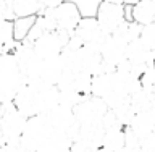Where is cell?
<instances>
[{"label":"cell","instance_id":"cell-3","mask_svg":"<svg viewBox=\"0 0 155 152\" xmlns=\"http://www.w3.org/2000/svg\"><path fill=\"white\" fill-rule=\"evenodd\" d=\"M74 32L81 39L82 46L95 52H100L104 44L107 42V39L110 37V34L100 28L95 16H82L81 21L78 23Z\"/></svg>","mask_w":155,"mask_h":152},{"label":"cell","instance_id":"cell-28","mask_svg":"<svg viewBox=\"0 0 155 152\" xmlns=\"http://www.w3.org/2000/svg\"><path fill=\"white\" fill-rule=\"evenodd\" d=\"M102 126H104L105 131H120V130H124V126L120 123V120L116 118L115 112L110 110L104 115V118H102Z\"/></svg>","mask_w":155,"mask_h":152},{"label":"cell","instance_id":"cell-33","mask_svg":"<svg viewBox=\"0 0 155 152\" xmlns=\"http://www.w3.org/2000/svg\"><path fill=\"white\" fill-rule=\"evenodd\" d=\"M63 2H66V0H41L44 8H57L58 5H61Z\"/></svg>","mask_w":155,"mask_h":152},{"label":"cell","instance_id":"cell-35","mask_svg":"<svg viewBox=\"0 0 155 152\" xmlns=\"http://www.w3.org/2000/svg\"><path fill=\"white\" fill-rule=\"evenodd\" d=\"M0 152H15L10 146H7V144H2L0 143Z\"/></svg>","mask_w":155,"mask_h":152},{"label":"cell","instance_id":"cell-18","mask_svg":"<svg viewBox=\"0 0 155 152\" xmlns=\"http://www.w3.org/2000/svg\"><path fill=\"white\" fill-rule=\"evenodd\" d=\"M44 10L41 0H13V13L15 18L37 16Z\"/></svg>","mask_w":155,"mask_h":152},{"label":"cell","instance_id":"cell-27","mask_svg":"<svg viewBox=\"0 0 155 152\" xmlns=\"http://www.w3.org/2000/svg\"><path fill=\"white\" fill-rule=\"evenodd\" d=\"M15 41L13 34V21L10 19H0V46H7V44Z\"/></svg>","mask_w":155,"mask_h":152},{"label":"cell","instance_id":"cell-25","mask_svg":"<svg viewBox=\"0 0 155 152\" xmlns=\"http://www.w3.org/2000/svg\"><path fill=\"white\" fill-rule=\"evenodd\" d=\"M92 75L86 71H74V89L79 94H91Z\"/></svg>","mask_w":155,"mask_h":152},{"label":"cell","instance_id":"cell-37","mask_svg":"<svg viewBox=\"0 0 155 152\" xmlns=\"http://www.w3.org/2000/svg\"><path fill=\"white\" fill-rule=\"evenodd\" d=\"M139 0H123V5H136Z\"/></svg>","mask_w":155,"mask_h":152},{"label":"cell","instance_id":"cell-30","mask_svg":"<svg viewBox=\"0 0 155 152\" xmlns=\"http://www.w3.org/2000/svg\"><path fill=\"white\" fill-rule=\"evenodd\" d=\"M142 41L147 44V46L155 50V23H150V24H145L140 29V36H139Z\"/></svg>","mask_w":155,"mask_h":152},{"label":"cell","instance_id":"cell-1","mask_svg":"<svg viewBox=\"0 0 155 152\" xmlns=\"http://www.w3.org/2000/svg\"><path fill=\"white\" fill-rule=\"evenodd\" d=\"M23 83V75L13 53L0 55V102H12Z\"/></svg>","mask_w":155,"mask_h":152},{"label":"cell","instance_id":"cell-19","mask_svg":"<svg viewBox=\"0 0 155 152\" xmlns=\"http://www.w3.org/2000/svg\"><path fill=\"white\" fill-rule=\"evenodd\" d=\"M131 105L136 110V113L155 110V94H150V92L140 89L131 96Z\"/></svg>","mask_w":155,"mask_h":152},{"label":"cell","instance_id":"cell-20","mask_svg":"<svg viewBox=\"0 0 155 152\" xmlns=\"http://www.w3.org/2000/svg\"><path fill=\"white\" fill-rule=\"evenodd\" d=\"M126 146L124 141V130L120 131H105L104 141H102V147L113 150V152H121Z\"/></svg>","mask_w":155,"mask_h":152},{"label":"cell","instance_id":"cell-26","mask_svg":"<svg viewBox=\"0 0 155 152\" xmlns=\"http://www.w3.org/2000/svg\"><path fill=\"white\" fill-rule=\"evenodd\" d=\"M70 2L78 5L82 16H95L97 8L102 3V0H70Z\"/></svg>","mask_w":155,"mask_h":152},{"label":"cell","instance_id":"cell-31","mask_svg":"<svg viewBox=\"0 0 155 152\" xmlns=\"http://www.w3.org/2000/svg\"><path fill=\"white\" fill-rule=\"evenodd\" d=\"M97 149H94L92 146H89L87 143L81 139H76L71 143V147H70V152H95Z\"/></svg>","mask_w":155,"mask_h":152},{"label":"cell","instance_id":"cell-6","mask_svg":"<svg viewBox=\"0 0 155 152\" xmlns=\"http://www.w3.org/2000/svg\"><path fill=\"white\" fill-rule=\"evenodd\" d=\"M32 49L39 58L47 60V58L60 55L61 50L65 49V44H63L57 31H52V32H44L41 37H37L32 42Z\"/></svg>","mask_w":155,"mask_h":152},{"label":"cell","instance_id":"cell-11","mask_svg":"<svg viewBox=\"0 0 155 152\" xmlns=\"http://www.w3.org/2000/svg\"><path fill=\"white\" fill-rule=\"evenodd\" d=\"M63 70H65V65H63L60 55L42 60L41 66H39V79L45 86H57Z\"/></svg>","mask_w":155,"mask_h":152},{"label":"cell","instance_id":"cell-15","mask_svg":"<svg viewBox=\"0 0 155 152\" xmlns=\"http://www.w3.org/2000/svg\"><path fill=\"white\" fill-rule=\"evenodd\" d=\"M104 134L105 130L100 123H91V125H81V131H79V138L81 141H84L89 146H92L94 149L102 147V141H104Z\"/></svg>","mask_w":155,"mask_h":152},{"label":"cell","instance_id":"cell-10","mask_svg":"<svg viewBox=\"0 0 155 152\" xmlns=\"http://www.w3.org/2000/svg\"><path fill=\"white\" fill-rule=\"evenodd\" d=\"M126 58L131 60L133 63H140V65L155 66V50H152V49H150L140 37L134 39V41H131L128 44Z\"/></svg>","mask_w":155,"mask_h":152},{"label":"cell","instance_id":"cell-40","mask_svg":"<svg viewBox=\"0 0 155 152\" xmlns=\"http://www.w3.org/2000/svg\"><path fill=\"white\" fill-rule=\"evenodd\" d=\"M0 2H3V0H0Z\"/></svg>","mask_w":155,"mask_h":152},{"label":"cell","instance_id":"cell-16","mask_svg":"<svg viewBox=\"0 0 155 152\" xmlns=\"http://www.w3.org/2000/svg\"><path fill=\"white\" fill-rule=\"evenodd\" d=\"M113 89V73H102V75L92 76L91 94L94 97L105 99Z\"/></svg>","mask_w":155,"mask_h":152},{"label":"cell","instance_id":"cell-9","mask_svg":"<svg viewBox=\"0 0 155 152\" xmlns=\"http://www.w3.org/2000/svg\"><path fill=\"white\" fill-rule=\"evenodd\" d=\"M126 52H128V42L120 39L116 34H110V37L107 39V42L102 47L100 55L104 58V62L113 66H118L126 58Z\"/></svg>","mask_w":155,"mask_h":152},{"label":"cell","instance_id":"cell-41","mask_svg":"<svg viewBox=\"0 0 155 152\" xmlns=\"http://www.w3.org/2000/svg\"><path fill=\"white\" fill-rule=\"evenodd\" d=\"M153 23H155V19H153Z\"/></svg>","mask_w":155,"mask_h":152},{"label":"cell","instance_id":"cell-17","mask_svg":"<svg viewBox=\"0 0 155 152\" xmlns=\"http://www.w3.org/2000/svg\"><path fill=\"white\" fill-rule=\"evenodd\" d=\"M73 141L66 134L53 131V134L47 139L45 144H42L36 152H70Z\"/></svg>","mask_w":155,"mask_h":152},{"label":"cell","instance_id":"cell-13","mask_svg":"<svg viewBox=\"0 0 155 152\" xmlns=\"http://www.w3.org/2000/svg\"><path fill=\"white\" fill-rule=\"evenodd\" d=\"M129 128L139 136L140 141L145 139L149 134H152L153 130H155V110L136 113L133 123L129 125Z\"/></svg>","mask_w":155,"mask_h":152},{"label":"cell","instance_id":"cell-29","mask_svg":"<svg viewBox=\"0 0 155 152\" xmlns=\"http://www.w3.org/2000/svg\"><path fill=\"white\" fill-rule=\"evenodd\" d=\"M140 84H142L144 91L155 94V66H150L149 70H145V73L140 76Z\"/></svg>","mask_w":155,"mask_h":152},{"label":"cell","instance_id":"cell-2","mask_svg":"<svg viewBox=\"0 0 155 152\" xmlns=\"http://www.w3.org/2000/svg\"><path fill=\"white\" fill-rule=\"evenodd\" d=\"M53 134V126L47 115H34L28 118L21 136V146L36 152Z\"/></svg>","mask_w":155,"mask_h":152},{"label":"cell","instance_id":"cell-43","mask_svg":"<svg viewBox=\"0 0 155 152\" xmlns=\"http://www.w3.org/2000/svg\"><path fill=\"white\" fill-rule=\"evenodd\" d=\"M0 19H2V18H0Z\"/></svg>","mask_w":155,"mask_h":152},{"label":"cell","instance_id":"cell-5","mask_svg":"<svg viewBox=\"0 0 155 152\" xmlns=\"http://www.w3.org/2000/svg\"><path fill=\"white\" fill-rule=\"evenodd\" d=\"M95 18H97V21H99L100 28L104 29L105 32L113 34L116 29L126 21L124 19V7L123 5L102 2L99 5V8H97Z\"/></svg>","mask_w":155,"mask_h":152},{"label":"cell","instance_id":"cell-8","mask_svg":"<svg viewBox=\"0 0 155 152\" xmlns=\"http://www.w3.org/2000/svg\"><path fill=\"white\" fill-rule=\"evenodd\" d=\"M13 105L26 118L39 115V112H37V91L28 84H23L13 97Z\"/></svg>","mask_w":155,"mask_h":152},{"label":"cell","instance_id":"cell-39","mask_svg":"<svg viewBox=\"0 0 155 152\" xmlns=\"http://www.w3.org/2000/svg\"><path fill=\"white\" fill-rule=\"evenodd\" d=\"M95 152H113V150H108V149H105V147H99Z\"/></svg>","mask_w":155,"mask_h":152},{"label":"cell","instance_id":"cell-34","mask_svg":"<svg viewBox=\"0 0 155 152\" xmlns=\"http://www.w3.org/2000/svg\"><path fill=\"white\" fill-rule=\"evenodd\" d=\"M124 7V19L128 23H133V5H123Z\"/></svg>","mask_w":155,"mask_h":152},{"label":"cell","instance_id":"cell-21","mask_svg":"<svg viewBox=\"0 0 155 152\" xmlns=\"http://www.w3.org/2000/svg\"><path fill=\"white\" fill-rule=\"evenodd\" d=\"M36 23V16H26V18H15L13 19V34L15 41L23 42L29 36L31 29Z\"/></svg>","mask_w":155,"mask_h":152},{"label":"cell","instance_id":"cell-4","mask_svg":"<svg viewBox=\"0 0 155 152\" xmlns=\"http://www.w3.org/2000/svg\"><path fill=\"white\" fill-rule=\"evenodd\" d=\"M74 117L81 125L100 123L104 115L108 112V105L100 97H94L92 94L86 96L78 107H74Z\"/></svg>","mask_w":155,"mask_h":152},{"label":"cell","instance_id":"cell-42","mask_svg":"<svg viewBox=\"0 0 155 152\" xmlns=\"http://www.w3.org/2000/svg\"><path fill=\"white\" fill-rule=\"evenodd\" d=\"M153 133H155V130H153Z\"/></svg>","mask_w":155,"mask_h":152},{"label":"cell","instance_id":"cell-22","mask_svg":"<svg viewBox=\"0 0 155 152\" xmlns=\"http://www.w3.org/2000/svg\"><path fill=\"white\" fill-rule=\"evenodd\" d=\"M115 112L116 118L120 120V123L123 126H129L131 123H133L134 117H136V110L133 109V105H131V97H128V99H124L123 102H120L116 107H113V109H110Z\"/></svg>","mask_w":155,"mask_h":152},{"label":"cell","instance_id":"cell-7","mask_svg":"<svg viewBox=\"0 0 155 152\" xmlns=\"http://www.w3.org/2000/svg\"><path fill=\"white\" fill-rule=\"evenodd\" d=\"M55 10V19H57V29H63V31L73 32L78 26V23L81 21L82 15L79 12L76 3L70 2H63L61 5H58Z\"/></svg>","mask_w":155,"mask_h":152},{"label":"cell","instance_id":"cell-32","mask_svg":"<svg viewBox=\"0 0 155 152\" xmlns=\"http://www.w3.org/2000/svg\"><path fill=\"white\" fill-rule=\"evenodd\" d=\"M140 152H155V133L149 134L140 143Z\"/></svg>","mask_w":155,"mask_h":152},{"label":"cell","instance_id":"cell-14","mask_svg":"<svg viewBox=\"0 0 155 152\" xmlns=\"http://www.w3.org/2000/svg\"><path fill=\"white\" fill-rule=\"evenodd\" d=\"M155 19V0H139L133 5V21L145 26Z\"/></svg>","mask_w":155,"mask_h":152},{"label":"cell","instance_id":"cell-23","mask_svg":"<svg viewBox=\"0 0 155 152\" xmlns=\"http://www.w3.org/2000/svg\"><path fill=\"white\" fill-rule=\"evenodd\" d=\"M140 29H142V26L137 23H128V21H124L121 26L116 29V31L113 34H116L120 39H123L124 42H131V41H134V39H137L140 36Z\"/></svg>","mask_w":155,"mask_h":152},{"label":"cell","instance_id":"cell-36","mask_svg":"<svg viewBox=\"0 0 155 152\" xmlns=\"http://www.w3.org/2000/svg\"><path fill=\"white\" fill-rule=\"evenodd\" d=\"M102 2H107V3H115V5H123V0H102Z\"/></svg>","mask_w":155,"mask_h":152},{"label":"cell","instance_id":"cell-12","mask_svg":"<svg viewBox=\"0 0 155 152\" xmlns=\"http://www.w3.org/2000/svg\"><path fill=\"white\" fill-rule=\"evenodd\" d=\"M60 105V91L57 86H45L37 91V112L39 115H48Z\"/></svg>","mask_w":155,"mask_h":152},{"label":"cell","instance_id":"cell-38","mask_svg":"<svg viewBox=\"0 0 155 152\" xmlns=\"http://www.w3.org/2000/svg\"><path fill=\"white\" fill-rule=\"evenodd\" d=\"M15 152H34V150H31V149H26V147H23V146H19V147L15 150Z\"/></svg>","mask_w":155,"mask_h":152},{"label":"cell","instance_id":"cell-24","mask_svg":"<svg viewBox=\"0 0 155 152\" xmlns=\"http://www.w3.org/2000/svg\"><path fill=\"white\" fill-rule=\"evenodd\" d=\"M86 96H89V94H79V92H78L76 89H71V91H60V105L68 107V109L74 110V107L79 105Z\"/></svg>","mask_w":155,"mask_h":152}]
</instances>
